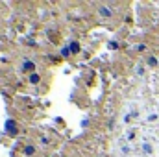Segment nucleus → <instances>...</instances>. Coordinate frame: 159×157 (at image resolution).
<instances>
[{
	"mask_svg": "<svg viewBox=\"0 0 159 157\" xmlns=\"http://www.w3.org/2000/svg\"><path fill=\"white\" fill-rule=\"evenodd\" d=\"M32 69H34L32 63H24V70H32Z\"/></svg>",
	"mask_w": 159,
	"mask_h": 157,
	"instance_id": "6",
	"label": "nucleus"
},
{
	"mask_svg": "<svg viewBox=\"0 0 159 157\" xmlns=\"http://www.w3.org/2000/svg\"><path fill=\"white\" fill-rule=\"evenodd\" d=\"M30 81H32V83H37V81H39V76H37V74H32V76H30Z\"/></svg>",
	"mask_w": 159,
	"mask_h": 157,
	"instance_id": "3",
	"label": "nucleus"
},
{
	"mask_svg": "<svg viewBox=\"0 0 159 157\" xmlns=\"http://www.w3.org/2000/svg\"><path fill=\"white\" fill-rule=\"evenodd\" d=\"M34 152H35V150H34V146H28V148H26V155H32Z\"/></svg>",
	"mask_w": 159,
	"mask_h": 157,
	"instance_id": "5",
	"label": "nucleus"
},
{
	"mask_svg": "<svg viewBox=\"0 0 159 157\" xmlns=\"http://www.w3.org/2000/svg\"><path fill=\"white\" fill-rule=\"evenodd\" d=\"M70 50H72V52H78V50H80V44H78V43H72Z\"/></svg>",
	"mask_w": 159,
	"mask_h": 157,
	"instance_id": "4",
	"label": "nucleus"
},
{
	"mask_svg": "<svg viewBox=\"0 0 159 157\" xmlns=\"http://www.w3.org/2000/svg\"><path fill=\"white\" fill-rule=\"evenodd\" d=\"M15 126H17V124H15V120H7V122H6V128H7V131H9V133H15Z\"/></svg>",
	"mask_w": 159,
	"mask_h": 157,
	"instance_id": "1",
	"label": "nucleus"
},
{
	"mask_svg": "<svg viewBox=\"0 0 159 157\" xmlns=\"http://www.w3.org/2000/svg\"><path fill=\"white\" fill-rule=\"evenodd\" d=\"M100 13H102V15H106V17H107V15H111V11H109L107 7H100Z\"/></svg>",
	"mask_w": 159,
	"mask_h": 157,
	"instance_id": "2",
	"label": "nucleus"
}]
</instances>
